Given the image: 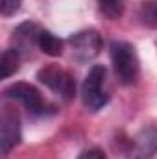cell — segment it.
<instances>
[{"label":"cell","instance_id":"3957f363","mask_svg":"<svg viewBox=\"0 0 157 159\" xmlns=\"http://www.w3.org/2000/svg\"><path fill=\"white\" fill-rule=\"evenodd\" d=\"M4 96L7 100H17L20 102L28 113L32 115H46L52 111V107L44 102L43 94L39 93L37 87H34L32 83H26V81H17V83H11L4 89Z\"/></svg>","mask_w":157,"mask_h":159},{"label":"cell","instance_id":"6da1fadb","mask_svg":"<svg viewBox=\"0 0 157 159\" xmlns=\"http://www.w3.org/2000/svg\"><path fill=\"white\" fill-rule=\"evenodd\" d=\"M81 102L87 111L96 113L109 104L107 70L104 65H92L81 85Z\"/></svg>","mask_w":157,"mask_h":159},{"label":"cell","instance_id":"8992f818","mask_svg":"<svg viewBox=\"0 0 157 159\" xmlns=\"http://www.w3.org/2000/svg\"><path fill=\"white\" fill-rule=\"evenodd\" d=\"M22 129H20V117L15 109L4 107L0 115V148H2V157H7L9 152L20 143Z\"/></svg>","mask_w":157,"mask_h":159},{"label":"cell","instance_id":"8fae6325","mask_svg":"<svg viewBox=\"0 0 157 159\" xmlns=\"http://www.w3.org/2000/svg\"><path fill=\"white\" fill-rule=\"evenodd\" d=\"M139 20L144 28H157V0H144L139 7Z\"/></svg>","mask_w":157,"mask_h":159},{"label":"cell","instance_id":"5b68a950","mask_svg":"<svg viewBox=\"0 0 157 159\" xmlns=\"http://www.w3.org/2000/svg\"><path fill=\"white\" fill-rule=\"evenodd\" d=\"M69 44L72 50V57L78 63H89L102 50V35L92 28L81 30L69 37Z\"/></svg>","mask_w":157,"mask_h":159},{"label":"cell","instance_id":"277c9868","mask_svg":"<svg viewBox=\"0 0 157 159\" xmlns=\"http://www.w3.org/2000/svg\"><path fill=\"white\" fill-rule=\"evenodd\" d=\"M37 80L44 87H48L52 93L61 96L63 100H72L76 94V81L74 78L65 70L56 65H46L37 70Z\"/></svg>","mask_w":157,"mask_h":159},{"label":"cell","instance_id":"7c38bea8","mask_svg":"<svg viewBox=\"0 0 157 159\" xmlns=\"http://www.w3.org/2000/svg\"><path fill=\"white\" fill-rule=\"evenodd\" d=\"M98 2L100 9L111 19H118L124 11V0H98Z\"/></svg>","mask_w":157,"mask_h":159},{"label":"cell","instance_id":"4fadbf2b","mask_svg":"<svg viewBox=\"0 0 157 159\" xmlns=\"http://www.w3.org/2000/svg\"><path fill=\"white\" fill-rule=\"evenodd\" d=\"M22 0H0V13L2 17H11L20 9Z\"/></svg>","mask_w":157,"mask_h":159},{"label":"cell","instance_id":"7a4b0ae2","mask_svg":"<svg viewBox=\"0 0 157 159\" xmlns=\"http://www.w3.org/2000/svg\"><path fill=\"white\" fill-rule=\"evenodd\" d=\"M109 54L118 81L122 85L135 83L139 78V56L135 52V46L126 41H113Z\"/></svg>","mask_w":157,"mask_h":159},{"label":"cell","instance_id":"52a82bcc","mask_svg":"<svg viewBox=\"0 0 157 159\" xmlns=\"http://www.w3.org/2000/svg\"><path fill=\"white\" fill-rule=\"evenodd\" d=\"M39 34H41V28L32 20H26V22L19 24L11 34V44H13L11 48H15L20 56L30 54L32 48L37 46Z\"/></svg>","mask_w":157,"mask_h":159},{"label":"cell","instance_id":"30bf717a","mask_svg":"<svg viewBox=\"0 0 157 159\" xmlns=\"http://www.w3.org/2000/svg\"><path fill=\"white\" fill-rule=\"evenodd\" d=\"M19 61H20V54L15 48H7L2 52L0 57V78L7 80L19 70Z\"/></svg>","mask_w":157,"mask_h":159},{"label":"cell","instance_id":"ba28073f","mask_svg":"<svg viewBox=\"0 0 157 159\" xmlns=\"http://www.w3.org/2000/svg\"><path fill=\"white\" fill-rule=\"evenodd\" d=\"M37 46L41 48V52H44L50 57H57V56L63 54V41L48 30H41Z\"/></svg>","mask_w":157,"mask_h":159},{"label":"cell","instance_id":"9c48e42d","mask_svg":"<svg viewBox=\"0 0 157 159\" xmlns=\"http://www.w3.org/2000/svg\"><path fill=\"white\" fill-rule=\"evenodd\" d=\"M137 150L141 156L150 157L157 152V128H144L137 135Z\"/></svg>","mask_w":157,"mask_h":159},{"label":"cell","instance_id":"5bb4252c","mask_svg":"<svg viewBox=\"0 0 157 159\" xmlns=\"http://www.w3.org/2000/svg\"><path fill=\"white\" fill-rule=\"evenodd\" d=\"M76 159H107V156H105L100 148H91V150L81 152Z\"/></svg>","mask_w":157,"mask_h":159}]
</instances>
